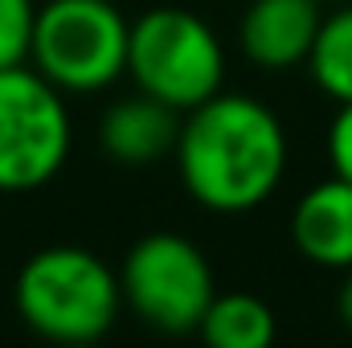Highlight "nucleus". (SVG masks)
<instances>
[{
	"label": "nucleus",
	"mask_w": 352,
	"mask_h": 348,
	"mask_svg": "<svg viewBox=\"0 0 352 348\" xmlns=\"http://www.w3.org/2000/svg\"><path fill=\"white\" fill-rule=\"evenodd\" d=\"M173 160L184 193L201 209L246 213L283 184L287 131L266 102L217 90L184 111Z\"/></svg>",
	"instance_id": "nucleus-1"
},
{
	"label": "nucleus",
	"mask_w": 352,
	"mask_h": 348,
	"mask_svg": "<svg viewBox=\"0 0 352 348\" xmlns=\"http://www.w3.org/2000/svg\"><path fill=\"white\" fill-rule=\"evenodd\" d=\"M12 303L37 336L54 345H90L115 328L123 287L119 270L87 246H45L16 270Z\"/></svg>",
	"instance_id": "nucleus-2"
},
{
	"label": "nucleus",
	"mask_w": 352,
	"mask_h": 348,
	"mask_svg": "<svg viewBox=\"0 0 352 348\" xmlns=\"http://www.w3.org/2000/svg\"><path fill=\"white\" fill-rule=\"evenodd\" d=\"M131 83L168 102L173 111H192L213 98L226 83V50L217 33L188 8H148L131 21L127 37Z\"/></svg>",
	"instance_id": "nucleus-3"
},
{
	"label": "nucleus",
	"mask_w": 352,
	"mask_h": 348,
	"mask_svg": "<svg viewBox=\"0 0 352 348\" xmlns=\"http://www.w3.org/2000/svg\"><path fill=\"white\" fill-rule=\"evenodd\" d=\"M131 21L111 0H50L37 8L29 62L62 94H94L127 74Z\"/></svg>",
	"instance_id": "nucleus-4"
},
{
	"label": "nucleus",
	"mask_w": 352,
	"mask_h": 348,
	"mask_svg": "<svg viewBox=\"0 0 352 348\" xmlns=\"http://www.w3.org/2000/svg\"><path fill=\"white\" fill-rule=\"evenodd\" d=\"M119 287H123V307L131 316L164 336L197 332L217 287H213V266L201 254L197 242L184 234H148L140 238L119 266Z\"/></svg>",
	"instance_id": "nucleus-5"
},
{
	"label": "nucleus",
	"mask_w": 352,
	"mask_h": 348,
	"mask_svg": "<svg viewBox=\"0 0 352 348\" xmlns=\"http://www.w3.org/2000/svg\"><path fill=\"white\" fill-rule=\"evenodd\" d=\"M66 94L29 62L0 70V193L50 184L70 156Z\"/></svg>",
	"instance_id": "nucleus-6"
},
{
	"label": "nucleus",
	"mask_w": 352,
	"mask_h": 348,
	"mask_svg": "<svg viewBox=\"0 0 352 348\" xmlns=\"http://www.w3.org/2000/svg\"><path fill=\"white\" fill-rule=\"evenodd\" d=\"M320 21V0H254L238 29L242 54L263 70L307 66Z\"/></svg>",
	"instance_id": "nucleus-7"
},
{
	"label": "nucleus",
	"mask_w": 352,
	"mask_h": 348,
	"mask_svg": "<svg viewBox=\"0 0 352 348\" xmlns=\"http://www.w3.org/2000/svg\"><path fill=\"white\" fill-rule=\"evenodd\" d=\"M291 242L316 266H352V180L328 176L311 184L291 213Z\"/></svg>",
	"instance_id": "nucleus-8"
},
{
	"label": "nucleus",
	"mask_w": 352,
	"mask_h": 348,
	"mask_svg": "<svg viewBox=\"0 0 352 348\" xmlns=\"http://www.w3.org/2000/svg\"><path fill=\"white\" fill-rule=\"evenodd\" d=\"M180 111L168 102L152 98V94H131L119 98L115 107H107L102 123H98V144L115 164L140 168V164H156L160 156L176 152V135H180Z\"/></svg>",
	"instance_id": "nucleus-9"
},
{
	"label": "nucleus",
	"mask_w": 352,
	"mask_h": 348,
	"mask_svg": "<svg viewBox=\"0 0 352 348\" xmlns=\"http://www.w3.org/2000/svg\"><path fill=\"white\" fill-rule=\"evenodd\" d=\"M197 332L213 348H266L274 340V312L258 295L226 291V295H213Z\"/></svg>",
	"instance_id": "nucleus-10"
},
{
	"label": "nucleus",
	"mask_w": 352,
	"mask_h": 348,
	"mask_svg": "<svg viewBox=\"0 0 352 348\" xmlns=\"http://www.w3.org/2000/svg\"><path fill=\"white\" fill-rule=\"evenodd\" d=\"M316 87L336 102H352V0L320 21L316 45L307 54Z\"/></svg>",
	"instance_id": "nucleus-11"
},
{
	"label": "nucleus",
	"mask_w": 352,
	"mask_h": 348,
	"mask_svg": "<svg viewBox=\"0 0 352 348\" xmlns=\"http://www.w3.org/2000/svg\"><path fill=\"white\" fill-rule=\"evenodd\" d=\"M33 25H37V4L33 0H0V70L29 62Z\"/></svg>",
	"instance_id": "nucleus-12"
},
{
	"label": "nucleus",
	"mask_w": 352,
	"mask_h": 348,
	"mask_svg": "<svg viewBox=\"0 0 352 348\" xmlns=\"http://www.w3.org/2000/svg\"><path fill=\"white\" fill-rule=\"evenodd\" d=\"M328 160L336 176L352 180V102H340V115L328 127Z\"/></svg>",
	"instance_id": "nucleus-13"
},
{
	"label": "nucleus",
	"mask_w": 352,
	"mask_h": 348,
	"mask_svg": "<svg viewBox=\"0 0 352 348\" xmlns=\"http://www.w3.org/2000/svg\"><path fill=\"white\" fill-rule=\"evenodd\" d=\"M336 312H340V324L352 332V266L349 274H344V283H340V295H336Z\"/></svg>",
	"instance_id": "nucleus-14"
},
{
	"label": "nucleus",
	"mask_w": 352,
	"mask_h": 348,
	"mask_svg": "<svg viewBox=\"0 0 352 348\" xmlns=\"http://www.w3.org/2000/svg\"><path fill=\"white\" fill-rule=\"evenodd\" d=\"M332 4H349V0H332Z\"/></svg>",
	"instance_id": "nucleus-15"
}]
</instances>
